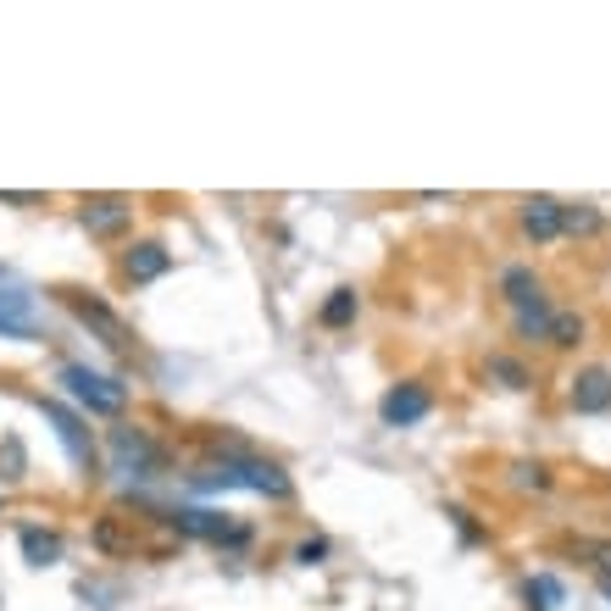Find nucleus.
<instances>
[{"label": "nucleus", "mask_w": 611, "mask_h": 611, "mask_svg": "<svg viewBox=\"0 0 611 611\" xmlns=\"http://www.w3.org/2000/svg\"><path fill=\"white\" fill-rule=\"evenodd\" d=\"M61 389L83 406V411H95V417H117L128 406V384L106 378V373H90L83 362H67L61 367Z\"/></svg>", "instance_id": "7ed1b4c3"}, {"label": "nucleus", "mask_w": 611, "mask_h": 611, "mask_svg": "<svg viewBox=\"0 0 611 611\" xmlns=\"http://www.w3.org/2000/svg\"><path fill=\"white\" fill-rule=\"evenodd\" d=\"M600 589H606V600H611V578H600Z\"/></svg>", "instance_id": "a878e982"}, {"label": "nucleus", "mask_w": 611, "mask_h": 611, "mask_svg": "<svg viewBox=\"0 0 611 611\" xmlns=\"http://www.w3.org/2000/svg\"><path fill=\"white\" fill-rule=\"evenodd\" d=\"M511 484H517V489H551V473H545L540 462H517V467H511Z\"/></svg>", "instance_id": "412c9836"}, {"label": "nucleus", "mask_w": 611, "mask_h": 611, "mask_svg": "<svg viewBox=\"0 0 611 611\" xmlns=\"http://www.w3.org/2000/svg\"><path fill=\"white\" fill-rule=\"evenodd\" d=\"M567 400H573V411H584V417L611 411V373H606V367H584V373L573 378Z\"/></svg>", "instance_id": "f8f14e48"}, {"label": "nucleus", "mask_w": 611, "mask_h": 611, "mask_svg": "<svg viewBox=\"0 0 611 611\" xmlns=\"http://www.w3.org/2000/svg\"><path fill=\"white\" fill-rule=\"evenodd\" d=\"M511 328H517V339H545V333H551V306H545V295L511 306Z\"/></svg>", "instance_id": "ddd939ff"}, {"label": "nucleus", "mask_w": 611, "mask_h": 611, "mask_svg": "<svg viewBox=\"0 0 611 611\" xmlns=\"http://www.w3.org/2000/svg\"><path fill=\"white\" fill-rule=\"evenodd\" d=\"M18 545H23V562H29V567H56V562H61V540L45 534V529H23Z\"/></svg>", "instance_id": "4468645a"}, {"label": "nucleus", "mask_w": 611, "mask_h": 611, "mask_svg": "<svg viewBox=\"0 0 611 611\" xmlns=\"http://www.w3.org/2000/svg\"><path fill=\"white\" fill-rule=\"evenodd\" d=\"M545 344H556V351H573V344H584V317H578V312H551Z\"/></svg>", "instance_id": "a211bd4d"}, {"label": "nucleus", "mask_w": 611, "mask_h": 611, "mask_svg": "<svg viewBox=\"0 0 611 611\" xmlns=\"http://www.w3.org/2000/svg\"><path fill=\"white\" fill-rule=\"evenodd\" d=\"M95 545L117 556V551H128L134 540H123V529H117V517H106V522H101V529H95Z\"/></svg>", "instance_id": "4be33fe9"}, {"label": "nucleus", "mask_w": 611, "mask_h": 611, "mask_svg": "<svg viewBox=\"0 0 611 611\" xmlns=\"http://www.w3.org/2000/svg\"><path fill=\"white\" fill-rule=\"evenodd\" d=\"M39 333V306L29 290L0 284V339H34Z\"/></svg>", "instance_id": "6e6552de"}, {"label": "nucleus", "mask_w": 611, "mask_h": 611, "mask_svg": "<svg viewBox=\"0 0 611 611\" xmlns=\"http://www.w3.org/2000/svg\"><path fill=\"white\" fill-rule=\"evenodd\" d=\"M445 517H456V529H462V540H467V545H473V540H478V522H473V517H467V511H462V506H451V511H445Z\"/></svg>", "instance_id": "b1692460"}, {"label": "nucleus", "mask_w": 611, "mask_h": 611, "mask_svg": "<svg viewBox=\"0 0 611 611\" xmlns=\"http://www.w3.org/2000/svg\"><path fill=\"white\" fill-rule=\"evenodd\" d=\"M161 522L172 534H184V540H212V545H250V529L245 522H234V517H223V511H206V506H172V511H161Z\"/></svg>", "instance_id": "f03ea898"}, {"label": "nucleus", "mask_w": 611, "mask_h": 611, "mask_svg": "<svg viewBox=\"0 0 611 611\" xmlns=\"http://www.w3.org/2000/svg\"><path fill=\"white\" fill-rule=\"evenodd\" d=\"M484 373H489L500 389H534V373L522 367L517 357H489V362H484Z\"/></svg>", "instance_id": "dca6fc26"}, {"label": "nucleus", "mask_w": 611, "mask_h": 611, "mask_svg": "<svg viewBox=\"0 0 611 611\" xmlns=\"http://www.w3.org/2000/svg\"><path fill=\"white\" fill-rule=\"evenodd\" d=\"M500 295H506V306L534 301V295H540V279H534V268H506V273H500Z\"/></svg>", "instance_id": "f3484780"}, {"label": "nucleus", "mask_w": 611, "mask_h": 611, "mask_svg": "<svg viewBox=\"0 0 611 611\" xmlns=\"http://www.w3.org/2000/svg\"><path fill=\"white\" fill-rule=\"evenodd\" d=\"M357 306H362V301H357V290H333V295L323 301L317 323H323V328H351V323H357Z\"/></svg>", "instance_id": "2eb2a0df"}, {"label": "nucleus", "mask_w": 611, "mask_h": 611, "mask_svg": "<svg viewBox=\"0 0 611 611\" xmlns=\"http://www.w3.org/2000/svg\"><path fill=\"white\" fill-rule=\"evenodd\" d=\"M328 556V540H306V545H295V562L301 567H312V562H323Z\"/></svg>", "instance_id": "5701e85b"}, {"label": "nucleus", "mask_w": 611, "mask_h": 611, "mask_svg": "<svg viewBox=\"0 0 611 611\" xmlns=\"http://www.w3.org/2000/svg\"><path fill=\"white\" fill-rule=\"evenodd\" d=\"M517 217H522V234H529L534 245L562 239V201H551V195H529Z\"/></svg>", "instance_id": "9b49d317"}, {"label": "nucleus", "mask_w": 611, "mask_h": 611, "mask_svg": "<svg viewBox=\"0 0 611 611\" xmlns=\"http://www.w3.org/2000/svg\"><path fill=\"white\" fill-rule=\"evenodd\" d=\"M39 195H18V190H0V206H34Z\"/></svg>", "instance_id": "393cba45"}, {"label": "nucleus", "mask_w": 611, "mask_h": 611, "mask_svg": "<svg viewBox=\"0 0 611 611\" xmlns=\"http://www.w3.org/2000/svg\"><path fill=\"white\" fill-rule=\"evenodd\" d=\"M433 411V395L422 389V384H395L384 400H378V417L389 422V428H411V422H422Z\"/></svg>", "instance_id": "1a4fd4ad"}, {"label": "nucleus", "mask_w": 611, "mask_h": 611, "mask_svg": "<svg viewBox=\"0 0 611 611\" xmlns=\"http://www.w3.org/2000/svg\"><path fill=\"white\" fill-rule=\"evenodd\" d=\"M562 600V584L556 578H529V611H551Z\"/></svg>", "instance_id": "aec40b11"}, {"label": "nucleus", "mask_w": 611, "mask_h": 611, "mask_svg": "<svg viewBox=\"0 0 611 611\" xmlns=\"http://www.w3.org/2000/svg\"><path fill=\"white\" fill-rule=\"evenodd\" d=\"M61 301H67V312L83 323V328H95L101 333V344H112V351H128V323L101 301V295H83V290H61Z\"/></svg>", "instance_id": "423d86ee"}, {"label": "nucleus", "mask_w": 611, "mask_h": 611, "mask_svg": "<svg viewBox=\"0 0 611 611\" xmlns=\"http://www.w3.org/2000/svg\"><path fill=\"white\" fill-rule=\"evenodd\" d=\"M167 273H172V250H167V245L139 239V245L123 250V279H128V284H156V279H167Z\"/></svg>", "instance_id": "9d476101"}, {"label": "nucleus", "mask_w": 611, "mask_h": 611, "mask_svg": "<svg viewBox=\"0 0 611 611\" xmlns=\"http://www.w3.org/2000/svg\"><path fill=\"white\" fill-rule=\"evenodd\" d=\"M78 223L90 228L95 239H117V234L134 223V201H128V195H83Z\"/></svg>", "instance_id": "0eeeda50"}, {"label": "nucleus", "mask_w": 611, "mask_h": 611, "mask_svg": "<svg viewBox=\"0 0 611 611\" xmlns=\"http://www.w3.org/2000/svg\"><path fill=\"white\" fill-rule=\"evenodd\" d=\"M606 217L595 206H562V234H600Z\"/></svg>", "instance_id": "6ab92c4d"}, {"label": "nucleus", "mask_w": 611, "mask_h": 611, "mask_svg": "<svg viewBox=\"0 0 611 611\" xmlns=\"http://www.w3.org/2000/svg\"><path fill=\"white\" fill-rule=\"evenodd\" d=\"M112 467L128 473V478H156V473L167 467V456H161V445L150 440L145 428L117 422V428H112Z\"/></svg>", "instance_id": "20e7f679"}, {"label": "nucleus", "mask_w": 611, "mask_h": 611, "mask_svg": "<svg viewBox=\"0 0 611 611\" xmlns=\"http://www.w3.org/2000/svg\"><path fill=\"white\" fill-rule=\"evenodd\" d=\"M39 411L56 422V440L67 445V456L83 467V473H95V462H101V451H95V440H90V428H83V417L78 411H67L56 395H39Z\"/></svg>", "instance_id": "39448f33"}, {"label": "nucleus", "mask_w": 611, "mask_h": 611, "mask_svg": "<svg viewBox=\"0 0 611 611\" xmlns=\"http://www.w3.org/2000/svg\"><path fill=\"white\" fill-rule=\"evenodd\" d=\"M195 489H250V495H268V500H290V473L279 462H261V456H245V451H228L223 462L201 467L195 473Z\"/></svg>", "instance_id": "f257e3e1"}]
</instances>
